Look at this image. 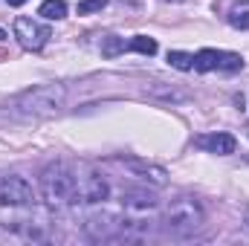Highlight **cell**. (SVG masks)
<instances>
[{
    "label": "cell",
    "mask_w": 249,
    "mask_h": 246,
    "mask_svg": "<svg viewBox=\"0 0 249 246\" xmlns=\"http://www.w3.org/2000/svg\"><path fill=\"white\" fill-rule=\"evenodd\" d=\"M64 102H67L64 84H35V87L18 93L6 107H9V113H15L20 119H41V116L58 113Z\"/></svg>",
    "instance_id": "6da1fadb"
},
{
    "label": "cell",
    "mask_w": 249,
    "mask_h": 246,
    "mask_svg": "<svg viewBox=\"0 0 249 246\" xmlns=\"http://www.w3.org/2000/svg\"><path fill=\"white\" fill-rule=\"evenodd\" d=\"M41 197L53 211H61L78 203L75 197V171L64 162H53L41 171Z\"/></svg>",
    "instance_id": "7a4b0ae2"
},
{
    "label": "cell",
    "mask_w": 249,
    "mask_h": 246,
    "mask_svg": "<svg viewBox=\"0 0 249 246\" xmlns=\"http://www.w3.org/2000/svg\"><path fill=\"white\" fill-rule=\"evenodd\" d=\"M203 223H206V209H203V203H200L197 197H188V194L174 197V200L165 206V211H162V226H165V232H171V235H177V238L194 235Z\"/></svg>",
    "instance_id": "3957f363"
},
{
    "label": "cell",
    "mask_w": 249,
    "mask_h": 246,
    "mask_svg": "<svg viewBox=\"0 0 249 246\" xmlns=\"http://www.w3.org/2000/svg\"><path fill=\"white\" fill-rule=\"evenodd\" d=\"M32 203H35V191L23 177H18V174L0 177V206L15 209V206H32Z\"/></svg>",
    "instance_id": "277c9868"
},
{
    "label": "cell",
    "mask_w": 249,
    "mask_h": 246,
    "mask_svg": "<svg viewBox=\"0 0 249 246\" xmlns=\"http://www.w3.org/2000/svg\"><path fill=\"white\" fill-rule=\"evenodd\" d=\"M75 197L78 203H105L107 200V183L99 171L81 168L75 171Z\"/></svg>",
    "instance_id": "5b68a950"
},
{
    "label": "cell",
    "mask_w": 249,
    "mask_h": 246,
    "mask_svg": "<svg viewBox=\"0 0 249 246\" xmlns=\"http://www.w3.org/2000/svg\"><path fill=\"white\" fill-rule=\"evenodd\" d=\"M244 67V58L238 53H223V50H200L194 55V70L197 72H212V70H226L235 72Z\"/></svg>",
    "instance_id": "8992f818"
},
{
    "label": "cell",
    "mask_w": 249,
    "mask_h": 246,
    "mask_svg": "<svg viewBox=\"0 0 249 246\" xmlns=\"http://www.w3.org/2000/svg\"><path fill=\"white\" fill-rule=\"evenodd\" d=\"M15 38L20 41V47L38 53L53 38V32H50V26H44V23H38L32 18H15Z\"/></svg>",
    "instance_id": "52a82bcc"
},
{
    "label": "cell",
    "mask_w": 249,
    "mask_h": 246,
    "mask_svg": "<svg viewBox=\"0 0 249 246\" xmlns=\"http://www.w3.org/2000/svg\"><path fill=\"white\" fill-rule=\"evenodd\" d=\"M122 209H124V214H130V217H148V214H154L160 209V203L148 191H127L122 197Z\"/></svg>",
    "instance_id": "ba28073f"
},
{
    "label": "cell",
    "mask_w": 249,
    "mask_h": 246,
    "mask_svg": "<svg viewBox=\"0 0 249 246\" xmlns=\"http://www.w3.org/2000/svg\"><path fill=\"white\" fill-rule=\"evenodd\" d=\"M122 165L124 168H130L136 177H142V180H148V183H154V185H165L168 183V171L160 168V165H154V162H145V159L127 157V159H122Z\"/></svg>",
    "instance_id": "9c48e42d"
},
{
    "label": "cell",
    "mask_w": 249,
    "mask_h": 246,
    "mask_svg": "<svg viewBox=\"0 0 249 246\" xmlns=\"http://www.w3.org/2000/svg\"><path fill=\"white\" fill-rule=\"evenodd\" d=\"M194 145H197V148H203V151L220 154V157L235 154V148H238V142H235V136H232V133H206V136H197V139H194Z\"/></svg>",
    "instance_id": "30bf717a"
},
{
    "label": "cell",
    "mask_w": 249,
    "mask_h": 246,
    "mask_svg": "<svg viewBox=\"0 0 249 246\" xmlns=\"http://www.w3.org/2000/svg\"><path fill=\"white\" fill-rule=\"evenodd\" d=\"M226 20L235 29H249V0H232L226 9Z\"/></svg>",
    "instance_id": "8fae6325"
},
{
    "label": "cell",
    "mask_w": 249,
    "mask_h": 246,
    "mask_svg": "<svg viewBox=\"0 0 249 246\" xmlns=\"http://www.w3.org/2000/svg\"><path fill=\"white\" fill-rule=\"evenodd\" d=\"M148 96H157V99H165V102H183V99H188L183 90H174L168 84H148Z\"/></svg>",
    "instance_id": "7c38bea8"
},
{
    "label": "cell",
    "mask_w": 249,
    "mask_h": 246,
    "mask_svg": "<svg viewBox=\"0 0 249 246\" xmlns=\"http://www.w3.org/2000/svg\"><path fill=\"white\" fill-rule=\"evenodd\" d=\"M124 50H133V53H142V55H157V41L148 38V35H136L124 44Z\"/></svg>",
    "instance_id": "4fadbf2b"
},
{
    "label": "cell",
    "mask_w": 249,
    "mask_h": 246,
    "mask_svg": "<svg viewBox=\"0 0 249 246\" xmlns=\"http://www.w3.org/2000/svg\"><path fill=\"white\" fill-rule=\"evenodd\" d=\"M38 15H44L47 20H61V18H67V3L64 0H44Z\"/></svg>",
    "instance_id": "5bb4252c"
},
{
    "label": "cell",
    "mask_w": 249,
    "mask_h": 246,
    "mask_svg": "<svg viewBox=\"0 0 249 246\" xmlns=\"http://www.w3.org/2000/svg\"><path fill=\"white\" fill-rule=\"evenodd\" d=\"M119 53H124V41L116 38V35H107L105 44H102V55H105V58H116Z\"/></svg>",
    "instance_id": "9a60e30c"
},
{
    "label": "cell",
    "mask_w": 249,
    "mask_h": 246,
    "mask_svg": "<svg viewBox=\"0 0 249 246\" xmlns=\"http://www.w3.org/2000/svg\"><path fill=\"white\" fill-rule=\"evenodd\" d=\"M168 64L174 67V70H183V72H188L191 67H194V55H188V53H168Z\"/></svg>",
    "instance_id": "2e32d148"
},
{
    "label": "cell",
    "mask_w": 249,
    "mask_h": 246,
    "mask_svg": "<svg viewBox=\"0 0 249 246\" xmlns=\"http://www.w3.org/2000/svg\"><path fill=\"white\" fill-rule=\"evenodd\" d=\"M107 6V0H81L78 3V15H90V12H102Z\"/></svg>",
    "instance_id": "e0dca14e"
},
{
    "label": "cell",
    "mask_w": 249,
    "mask_h": 246,
    "mask_svg": "<svg viewBox=\"0 0 249 246\" xmlns=\"http://www.w3.org/2000/svg\"><path fill=\"white\" fill-rule=\"evenodd\" d=\"M26 0H9V6H23Z\"/></svg>",
    "instance_id": "ac0fdd59"
},
{
    "label": "cell",
    "mask_w": 249,
    "mask_h": 246,
    "mask_svg": "<svg viewBox=\"0 0 249 246\" xmlns=\"http://www.w3.org/2000/svg\"><path fill=\"white\" fill-rule=\"evenodd\" d=\"M3 38H6V32H3V29H0V41H3Z\"/></svg>",
    "instance_id": "d6986e66"
},
{
    "label": "cell",
    "mask_w": 249,
    "mask_h": 246,
    "mask_svg": "<svg viewBox=\"0 0 249 246\" xmlns=\"http://www.w3.org/2000/svg\"><path fill=\"white\" fill-rule=\"evenodd\" d=\"M247 226H249V211H247Z\"/></svg>",
    "instance_id": "ffe728a7"
},
{
    "label": "cell",
    "mask_w": 249,
    "mask_h": 246,
    "mask_svg": "<svg viewBox=\"0 0 249 246\" xmlns=\"http://www.w3.org/2000/svg\"><path fill=\"white\" fill-rule=\"evenodd\" d=\"M174 3H177V0H174Z\"/></svg>",
    "instance_id": "44dd1931"
}]
</instances>
